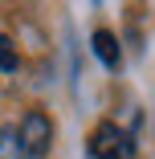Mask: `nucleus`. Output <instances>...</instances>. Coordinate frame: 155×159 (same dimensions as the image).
I'll use <instances>...</instances> for the list:
<instances>
[{
	"label": "nucleus",
	"instance_id": "4",
	"mask_svg": "<svg viewBox=\"0 0 155 159\" xmlns=\"http://www.w3.org/2000/svg\"><path fill=\"white\" fill-rule=\"evenodd\" d=\"M0 159H29L21 139H16V126H4V131H0Z\"/></svg>",
	"mask_w": 155,
	"mask_h": 159
},
{
	"label": "nucleus",
	"instance_id": "3",
	"mask_svg": "<svg viewBox=\"0 0 155 159\" xmlns=\"http://www.w3.org/2000/svg\"><path fill=\"white\" fill-rule=\"evenodd\" d=\"M94 53H98V61H106V66L114 70L118 66V41H114V33L98 29V33H94Z\"/></svg>",
	"mask_w": 155,
	"mask_h": 159
},
{
	"label": "nucleus",
	"instance_id": "1",
	"mask_svg": "<svg viewBox=\"0 0 155 159\" xmlns=\"http://www.w3.org/2000/svg\"><path fill=\"white\" fill-rule=\"evenodd\" d=\"M90 155L94 159H131L135 155V139L114 122H98L90 135Z\"/></svg>",
	"mask_w": 155,
	"mask_h": 159
},
{
	"label": "nucleus",
	"instance_id": "5",
	"mask_svg": "<svg viewBox=\"0 0 155 159\" xmlns=\"http://www.w3.org/2000/svg\"><path fill=\"white\" fill-rule=\"evenodd\" d=\"M16 66H21V57H16V49H12V41L0 33V70L4 74H16Z\"/></svg>",
	"mask_w": 155,
	"mask_h": 159
},
{
	"label": "nucleus",
	"instance_id": "2",
	"mask_svg": "<svg viewBox=\"0 0 155 159\" xmlns=\"http://www.w3.org/2000/svg\"><path fill=\"white\" fill-rule=\"evenodd\" d=\"M16 139H21V147H25L29 159H41V155L53 147V122H49V114L29 110V114L21 118V126H16Z\"/></svg>",
	"mask_w": 155,
	"mask_h": 159
}]
</instances>
